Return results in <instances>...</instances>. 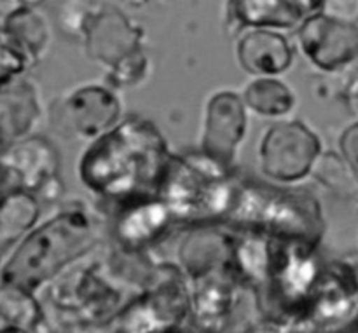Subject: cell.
Here are the masks:
<instances>
[{
    "mask_svg": "<svg viewBox=\"0 0 358 333\" xmlns=\"http://www.w3.org/2000/svg\"><path fill=\"white\" fill-rule=\"evenodd\" d=\"M170 157L152 122L129 117L91 143L79 175L90 191L129 202L156 195Z\"/></svg>",
    "mask_w": 358,
    "mask_h": 333,
    "instance_id": "1",
    "label": "cell"
},
{
    "mask_svg": "<svg viewBox=\"0 0 358 333\" xmlns=\"http://www.w3.org/2000/svg\"><path fill=\"white\" fill-rule=\"evenodd\" d=\"M94 220L84 209L62 212L28 234L0 271V288L31 295L93 246Z\"/></svg>",
    "mask_w": 358,
    "mask_h": 333,
    "instance_id": "2",
    "label": "cell"
},
{
    "mask_svg": "<svg viewBox=\"0 0 358 333\" xmlns=\"http://www.w3.org/2000/svg\"><path fill=\"white\" fill-rule=\"evenodd\" d=\"M236 187L229 168L203 152L171 156L156 198L171 219L180 222H213L226 219Z\"/></svg>",
    "mask_w": 358,
    "mask_h": 333,
    "instance_id": "3",
    "label": "cell"
},
{
    "mask_svg": "<svg viewBox=\"0 0 358 333\" xmlns=\"http://www.w3.org/2000/svg\"><path fill=\"white\" fill-rule=\"evenodd\" d=\"M250 232L315 243L324 230L318 201L308 192L245 184L236 188L226 219Z\"/></svg>",
    "mask_w": 358,
    "mask_h": 333,
    "instance_id": "4",
    "label": "cell"
},
{
    "mask_svg": "<svg viewBox=\"0 0 358 333\" xmlns=\"http://www.w3.org/2000/svg\"><path fill=\"white\" fill-rule=\"evenodd\" d=\"M189 314V293L180 281H166L145 292L103 325L105 333H166Z\"/></svg>",
    "mask_w": 358,
    "mask_h": 333,
    "instance_id": "5",
    "label": "cell"
},
{
    "mask_svg": "<svg viewBox=\"0 0 358 333\" xmlns=\"http://www.w3.org/2000/svg\"><path fill=\"white\" fill-rule=\"evenodd\" d=\"M320 156V142L303 122H280L264 135L259 157L266 177L297 182L311 173Z\"/></svg>",
    "mask_w": 358,
    "mask_h": 333,
    "instance_id": "6",
    "label": "cell"
},
{
    "mask_svg": "<svg viewBox=\"0 0 358 333\" xmlns=\"http://www.w3.org/2000/svg\"><path fill=\"white\" fill-rule=\"evenodd\" d=\"M299 38L308 59L327 72L343 68L357 58L358 28L355 23L318 13L303 21Z\"/></svg>",
    "mask_w": 358,
    "mask_h": 333,
    "instance_id": "7",
    "label": "cell"
},
{
    "mask_svg": "<svg viewBox=\"0 0 358 333\" xmlns=\"http://www.w3.org/2000/svg\"><path fill=\"white\" fill-rule=\"evenodd\" d=\"M245 131H247V114L241 98L229 91L215 94L210 100L206 110L201 152L231 170Z\"/></svg>",
    "mask_w": 358,
    "mask_h": 333,
    "instance_id": "8",
    "label": "cell"
},
{
    "mask_svg": "<svg viewBox=\"0 0 358 333\" xmlns=\"http://www.w3.org/2000/svg\"><path fill=\"white\" fill-rule=\"evenodd\" d=\"M196 286L189 295V314L199 333H224L234 311V281L220 271L194 276Z\"/></svg>",
    "mask_w": 358,
    "mask_h": 333,
    "instance_id": "9",
    "label": "cell"
},
{
    "mask_svg": "<svg viewBox=\"0 0 358 333\" xmlns=\"http://www.w3.org/2000/svg\"><path fill=\"white\" fill-rule=\"evenodd\" d=\"M7 175L20 180L21 191L37 194L38 188L58 175V152L48 140L41 136L27 138L10 145L0 157Z\"/></svg>",
    "mask_w": 358,
    "mask_h": 333,
    "instance_id": "10",
    "label": "cell"
},
{
    "mask_svg": "<svg viewBox=\"0 0 358 333\" xmlns=\"http://www.w3.org/2000/svg\"><path fill=\"white\" fill-rule=\"evenodd\" d=\"M121 114L117 98L100 86L76 91L65 103L70 128L83 138H100L114 128Z\"/></svg>",
    "mask_w": 358,
    "mask_h": 333,
    "instance_id": "11",
    "label": "cell"
},
{
    "mask_svg": "<svg viewBox=\"0 0 358 333\" xmlns=\"http://www.w3.org/2000/svg\"><path fill=\"white\" fill-rule=\"evenodd\" d=\"M170 220L171 216L166 206L156 195L135 199L119 213L115 236L124 248L138 250L159 237Z\"/></svg>",
    "mask_w": 358,
    "mask_h": 333,
    "instance_id": "12",
    "label": "cell"
},
{
    "mask_svg": "<svg viewBox=\"0 0 358 333\" xmlns=\"http://www.w3.org/2000/svg\"><path fill=\"white\" fill-rule=\"evenodd\" d=\"M238 58L254 75H276L292 63V49L282 35L269 30L248 31L238 44Z\"/></svg>",
    "mask_w": 358,
    "mask_h": 333,
    "instance_id": "13",
    "label": "cell"
},
{
    "mask_svg": "<svg viewBox=\"0 0 358 333\" xmlns=\"http://www.w3.org/2000/svg\"><path fill=\"white\" fill-rule=\"evenodd\" d=\"M38 119V103L28 84L0 86V138L17 140Z\"/></svg>",
    "mask_w": 358,
    "mask_h": 333,
    "instance_id": "14",
    "label": "cell"
},
{
    "mask_svg": "<svg viewBox=\"0 0 358 333\" xmlns=\"http://www.w3.org/2000/svg\"><path fill=\"white\" fill-rule=\"evenodd\" d=\"M234 16L247 27L257 30L264 28H290L301 23L311 9L322 7L315 2H289V0H271V2H234Z\"/></svg>",
    "mask_w": 358,
    "mask_h": 333,
    "instance_id": "15",
    "label": "cell"
},
{
    "mask_svg": "<svg viewBox=\"0 0 358 333\" xmlns=\"http://www.w3.org/2000/svg\"><path fill=\"white\" fill-rule=\"evenodd\" d=\"M37 195L27 191L0 194V253L28 232L38 219Z\"/></svg>",
    "mask_w": 358,
    "mask_h": 333,
    "instance_id": "16",
    "label": "cell"
},
{
    "mask_svg": "<svg viewBox=\"0 0 358 333\" xmlns=\"http://www.w3.org/2000/svg\"><path fill=\"white\" fill-rule=\"evenodd\" d=\"M245 103L257 114L278 117L292 110L294 94L280 80L259 79L245 89Z\"/></svg>",
    "mask_w": 358,
    "mask_h": 333,
    "instance_id": "17",
    "label": "cell"
},
{
    "mask_svg": "<svg viewBox=\"0 0 358 333\" xmlns=\"http://www.w3.org/2000/svg\"><path fill=\"white\" fill-rule=\"evenodd\" d=\"M2 28L21 45V49L28 56L41 54L48 42L45 21L42 20L41 14L27 7L10 13Z\"/></svg>",
    "mask_w": 358,
    "mask_h": 333,
    "instance_id": "18",
    "label": "cell"
},
{
    "mask_svg": "<svg viewBox=\"0 0 358 333\" xmlns=\"http://www.w3.org/2000/svg\"><path fill=\"white\" fill-rule=\"evenodd\" d=\"M322 185L343 199H355L358 192L357 171L336 152L320 154L311 170Z\"/></svg>",
    "mask_w": 358,
    "mask_h": 333,
    "instance_id": "19",
    "label": "cell"
},
{
    "mask_svg": "<svg viewBox=\"0 0 358 333\" xmlns=\"http://www.w3.org/2000/svg\"><path fill=\"white\" fill-rule=\"evenodd\" d=\"M0 316L10 327L27 330H37L42 320L38 304L31 299V295L9 288H0Z\"/></svg>",
    "mask_w": 358,
    "mask_h": 333,
    "instance_id": "20",
    "label": "cell"
},
{
    "mask_svg": "<svg viewBox=\"0 0 358 333\" xmlns=\"http://www.w3.org/2000/svg\"><path fill=\"white\" fill-rule=\"evenodd\" d=\"M341 150L346 163L357 171V150H358V131L357 124H352L341 136Z\"/></svg>",
    "mask_w": 358,
    "mask_h": 333,
    "instance_id": "21",
    "label": "cell"
},
{
    "mask_svg": "<svg viewBox=\"0 0 358 333\" xmlns=\"http://www.w3.org/2000/svg\"><path fill=\"white\" fill-rule=\"evenodd\" d=\"M0 333H38V330H27V328H17L6 325L3 328H0Z\"/></svg>",
    "mask_w": 358,
    "mask_h": 333,
    "instance_id": "22",
    "label": "cell"
},
{
    "mask_svg": "<svg viewBox=\"0 0 358 333\" xmlns=\"http://www.w3.org/2000/svg\"><path fill=\"white\" fill-rule=\"evenodd\" d=\"M6 180H7V171L3 170V166L0 164V194H3V185H6Z\"/></svg>",
    "mask_w": 358,
    "mask_h": 333,
    "instance_id": "23",
    "label": "cell"
},
{
    "mask_svg": "<svg viewBox=\"0 0 358 333\" xmlns=\"http://www.w3.org/2000/svg\"><path fill=\"white\" fill-rule=\"evenodd\" d=\"M166 333H191V332H184V330H180V328H175V330H170Z\"/></svg>",
    "mask_w": 358,
    "mask_h": 333,
    "instance_id": "24",
    "label": "cell"
},
{
    "mask_svg": "<svg viewBox=\"0 0 358 333\" xmlns=\"http://www.w3.org/2000/svg\"><path fill=\"white\" fill-rule=\"evenodd\" d=\"M2 149H3V140L0 138V152H2Z\"/></svg>",
    "mask_w": 358,
    "mask_h": 333,
    "instance_id": "25",
    "label": "cell"
},
{
    "mask_svg": "<svg viewBox=\"0 0 358 333\" xmlns=\"http://www.w3.org/2000/svg\"><path fill=\"white\" fill-rule=\"evenodd\" d=\"M269 333H275V332H269Z\"/></svg>",
    "mask_w": 358,
    "mask_h": 333,
    "instance_id": "26",
    "label": "cell"
}]
</instances>
